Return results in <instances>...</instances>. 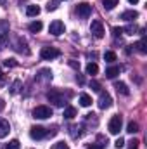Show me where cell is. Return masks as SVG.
<instances>
[{"label": "cell", "mask_w": 147, "mask_h": 149, "mask_svg": "<svg viewBox=\"0 0 147 149\" xmlns=\"http://www.w3.org/2000/svg\"><path fill=\"white\" fill-rule=\"evenodd\" d=\"M121 127H123V120H121V116H119V114H114V116L109 120V125H107L109 134L118 135V134H119V130H121Z\"/></svg>", "instance_id": "6da1fadb"}, {"label": "cell", "mask_w": 147, "mask_h": 149, "mask_svg": "<svg viewBox=\"0 0 147 149\" xmlns=\"http://www.w3.org/2000/svg\"><path fill=\"white\" fill-rule=\"evenodd\" d=\"M52 116V109L49 106H37L33 109V118H38V120H47Z\"/></svg>", "instance_id": "7a4b0ae2"}, {"label": "cell", "mask_w": 147, "mask_h": 149, "mask_svg": "<svg viewBox=\"0 0 147 149\" xmlns=\"http://www.w3.org/2000/svg\"><path fill=\"white\" fill-rule=\"evenodd\" d=\"M59 50L55 49V47H43L42 50H40V56H42V59H45V61H50V59H55V57H59Z\"/></svg>", "instance_id": "3957f363"}, {"label": "cell", "mask_w": 147, "mask_h": 149, "mask_svg": "<svg viewBox=\"0 0 147 149\" xmlns=\"http://www.w3.org/2000/svg\"><path fill=\"white\" fill-rule=\"evenodd\" d=\"M64 23L62 21H59V19H55V21H52L50 23V26H49V33H52L54 37H59V35H62L64 33Z\"/></svg>", "instance_id": "277c9868"}, {"label": "cell", "mask_w": 147, "mask_h": 149, "mask_svg": "<svg viewBox=\"0 0 147 149\" xmlns=\"http://www.w3.org/2000/svg\"><path fill=\"white\" fill-rule=\"evenodd\" d=\"M47 99H49L50 102H54L55 106H64V104H66L64 95H62L61 92H57V90H50V92L47 94Z\"/></svg>", "instance_id": "5b68a950"}, {"label": "cell", "mask_w": 147, "mask_h": 149, "mask_svg": "<svg viewBox=\"0 0 147 149\" xmlns=\"http://www.w3.org/2000/svg\"><path fill=\"white\" fill-rule=\"evenodd\" d=\"M76 12H78V16L80 17H88L90 14H92V5L90 3H87V2H81V3H78L76 5Z\"/></svg>", "instance_id": "8992f818"}, {"label": "cell", "mask_w": 147, "mask_h": 149, "mask_svg": "<svg viewBox=\"0 0 147 149\" xmlns=\"http://www.w3.org/2000/svg\"><path fill=\"white\" fill-rule=\"evenodd\" d=\"M45 135H47V130H45L43 127L35 125V127H31V128H30V137H31L33 141H40V139H43Z\"/></svg>", "instance_id": "52a82bcc"}, {"label": "cell", "mask_w": 147, "mask_h": 149, "mask_svg": "<svg viewBox=\"0 0 147 149\" xmlns=\"http://www.w3.org/2000/svg\"><path fill=\"white\" fill-rule=\"evenodd\" d=\"M111 104H112L111 95L107 92H101L99 94V108L101 109H107V108H111Z\"/></svg>", "instance_id": "ba28073f"}, {"label": "cell", "mask_w": 147, "mask_h": 149, "mask_svg": "<svg viewBox=\"0 0 147 149\" xmlns=\"http://www.w3.org/2000/svg\"><path fill=\"white\" fill-rule=\"evenodd\" d=\"M90 31H92V35L95 38H102L104 37V26H102V23L101 21H94L92 23V26H90Z\"/></svg>", "instance_id": "9c48e42d"}, {"label": "cell", "mask_w": 147, "mask_h": 149, "mask_svg": "<svg viewBox=\"0 0 147 149\" xmlns=\"http://www.w3.org/2000/svg\"><path fill=\"white\" fill-rule=\"evenodd\" d=\"M14 50H16V52H19V54L30 56V49H28V43H26V40H24V38H17Z\"/></svg>", "instance_id": "30bf717a"}, {"label": "cell", "mask_w": 147, "mask_h": 149, "mask_svg": "<svg viewBox=\"0 0 147 149\" xmlns=\"http://www.w3.org/2000/svg\"><path fill=\"white\" fill-rule=\"evenodd\" d=\"M137 17H139V12H137V10H125V12L119 16V19L128 21V23H130V21H135Z\"/></svg>", "instance_id": "8fae6325"}, {"label": "cell", "mask_w": 147, "mask_h": 149, "mask_svg": "<svg viewBox=\"0 0 147 149\" xmlns=\"http://www.w3.org/2000/svg\"><path fill=\"white\" fill-rule=\"evenodd\" d=\"M9 132H10V125H9V121L0 118V139L7 137V135H9Z\"/></svg>", "instance_id": "7c38bea8"}, {"label": "cell", "mask_w": 147, "mask_h": 149, "mask_svg": "<svg viewBox=\"0 0 147 149\" xmlns=\"http://www.w3.org/2000/svg\"><path fill=\"white\" fill-rule=\"evenodd\" d=\"M114 88H116L118 94H121V95H128V94H130L126 83H123V81H114Z\"/></svg>", "instance_id": "4fadbf2b"}, {"label": "cell", "mask_w": 147, "mask_h": 149, "mask_svg": "<svg viewBox=\"0 0 147 149\" xmlns=\"http://www.w3.org/2000/svg\"><path fill=\"white\" fill-rule=\"evenodd\" d=\"M119 74V66H109L107 70H106V78H116Z\"/></svg>", "instance_id": "5bb4252c"}, {"label": "cell", "mask_w": 147, "mask_h": 149, "mask_svg": "<svg viewBox=\"0 0 147 149\" xmlns=\"http://www.w3.org/2000/svg\"><path fill=\"white\" fill-rule=\"evenodd\" d=\"M38 80H45V81H49V80H52V71L50 70H40L37 74Z\"/></svg>", "instance_id": "9a60e30c"}, {"label": "cell", "mask_w": 147, "mask_h": 149, "mask_svg": "<svg viewBox=\"0 0 147 149\" xmlns=\"http://www.w3.org/2000/svg\"><path fill=\"white\" fill-rule=\"evenodd\" d=\"M133 47H135V49H137L140 54H146V52H147V42H146V37L142 38V40H139V42H137Z\"/></svg>", "instance_id": "2e32d148"}, {"label": "cell", "mask_w": 147, "mask_h": 149, "mask_svg": "<svg viewBox=\"0 0 147 149\" xmlns=\"http://www.w3.org/2000/svg\"><path fill=\"white\" fill-rule=\"evenodd\" d=\"M42 28H43L42 21H33V23H30V26H28V30H30L31 33H38V31H42Z\"/></svg>", "instance_id": "e0dca14e"}, {"label": "cell", "mask_w": 147, "mask_h": 149, "mask_svg": "<svg viewBox=\"0 0 147 149\" xmlns=\"http://www.w3.org/2000/svg\"><path fill=\"white\" fill-rule=\"evenodd\" d=\"M80 104H81L83 108H88V106L92 104V97H90L88 94H81V95H80Z\"/></svg>", "instance_id": "ac0fdd59"}, {"label": "cell", "mask_w": 147, "mask_h": 149, "mask_svg": "<svg viewBox=\"0 0 147 149\" xmlns=\"http://www.w3.org/2000/svg\"><path fill=\"white\" fill-rule=\"evenodd\" d=\"M7 42H9V31L3 30V31H0V50L7 45Z\"/></svg>", "instance_id": "d6986e66"}, {"label": "cell", "mask_w": 147, "mask_h": 149, "mask_svg": "<svg viewBox=\"0 0 147 149\" xmlns=\"http://www.w3.org/2000/svg\"><path fill=\"white\" fill-rule=\"evenodd\" d=\"M26 14H28L30 17H35V16H38V14H40V7H38V5H28Z\"/></svg>", "instance_id": "ffe728a7"}, {"label": "cell", "mask_w": 147, "mask_h": 149, "mask_svg": "<svg viewBox=\"0 0 147 149\" xmlns=\"http://www.w3.org/2000/svg\"><path fill=\"white\" fill-rule=\"evenodd\" d=\"M99 73V66L95 63H88L87 64V74H97Z\"/></svg>", "instance_id": "44dd1931"}, {"label": "cell", "mask_w": 147, "mask_h": 149, "mask_svg": "<svg viewBox=\"0 0 147 149\" xmlns=\"http://www.w3.org/2000/svg\"><path fill=\"white\" fill-rule=\"evenodd\" d=\"M118 2H119V0H102V3H104V9H106V10H112V9L118 5Z\"/></svg>", "instance_id": "7402d4cb"}, {"label": "cell", "mask_w": 147, "mask_h": 149, "mask_svg": "<svg viewBox=\"0 0 147 149\" xmlns=\"http://www.w3.org/2000/svg\"><path fill=\"white\" fill-rule=\"evenodd\" d=\"M76 116V109H74L73 106H66V109H64V118H68V120H71Z\"/></svg>", "instance_id": "603a6c76"}, {"label": "cell", "mask_w": 147, "mask_h": 149, "mask_svg": "<svg viewBox=\"0 0 147 149\" xmlns=\"http://www.w3.org/2000/svg\"><path fill=\"white\" fill-rule=\"evenodd\" d=\"M126 132H128V134H137V132H139V123H137V121H130L128 127H126Z\"/></svg>", "instance_id": "cb8c5ba5"}, {"label": "cell", "mask_w": 147, "mask_h": 149, "mask_svg": "<svg viewBox=\"0 0 147 149\" xmlns=\"http://www.w3.org/2000/svg\"><path fill=\"white\" fill-rule=\"evenodd\" d=\"M104 59H106V61H107V63H114V61H116V59H118V57H116V54H114V52H112V50H107V52H106V54H104Z\"/></svg>", "instance_id": "d4e9b609"}, {"label": "cell", "mask_w": 147, "mask_h": 149, "mask_svg": "<svg viewBox=\"0 0 147 149\" xmlns=\"http://www.w3.org/2000/svg\"><path fill=\"white\" fill-rule=\"evenodd\" d=\"M5 149H21V144H19L17 139H14V141H10V142L5 146Z\"/></svg>", "instance_id": "484cf974"}, {"label": "cell", "mask_w": 147, "mask_h": 149, "mask_svg": "<svg viewBox=\"0 0 147 149\" xmlns=\"http://www.w3.org/2000/svg\"><path fill=\"white\" fill-rule=\"evenodd\" d=\"M19 87H21V81L16 80V81L12 83V87H10V94H17V92H19Z\"/></svg>", "instance_id": "4316f807"}, {"label": "cell", "mask_w": 147, "mask_h": 149, "mask_svg": "<svg viewBox=\"0 0 147 149\" xmlns=\"http://www.w3.org/2000/svg\"><path fill=\"white\" fill-rule=\"evenodd\" d=\"M69 130H71V137H74V139L81 135V132H76V130H80V127H76V125H71V127H69Z\"/></svg>", "instance_id": "83f0119b"}, {"label": "cell", "mask_w": 147, "mask_h": 149, "mask_svg": "<svg viewBox=\"0 0 147 149\" xmlns=\"http://www.w3.org/2000/svg\"><path fill=\"white\" fill-rule=\"evenodd\" d=\"M57 3H59V0H54V2H50L49 5H47V10L50 12V10H55L57 9Z\"/></svg>", "instance_id": "f1b7e54d"}, {"label": "cell", "mask_w": 147, "mask_h": 149, "mask_svg": "<svg viewBox=\"0 0 147 149\" xmlns=\"http://www.w3.org/2000/svg\"><path fill=\"white\" fill-rule=\"evenodd\" d=\"M3 64H5L7 68H14V66H17V63H16L14 59H5V61H3Z\"/></svg>", "instance_id": "f546056e"}, {"label": "cell", "mask_w": 147, "mask_h": 149, "mask_svg": "<svg viewBox=\"0 0 147 149\" xmlns=\"http://www.w3.org/2000/svg\"><path fill=\"white\" fill-rule=\"evenodd\" d=\"M90 87H92V90H95V92H101V83L99 81H90Z\"/></svg>", "instance_id": "4dcf8cb0"}, {"label": "cell", "mask_w": 147, "mask_h": 149, "mask_svg": "<svg viewBox=\"0 0 147 149\" xmlns=\"http://www.w3.org/2000/svg\"><path fill=\"white\" fill-rule=\"evenodd\" d=\"M112 35L114 37H121L123 35V28H112Z\"/></svg>", "instance_id": "1f68e13d"}, {"label": "cell", "mask_w": 147, "mask_h": 149, "mask_svg": "<svg viewBox=\"0 0 147 149\" xmlns=\"http://www.w3.org/2000/svg\"><path fill=\"white\" fill-rule=\"evenodd\" d=\"M114 146H116L118 149H121L123 146H125V139H121V137H119V139H118V141L114 142Z\"/></svg>", "instance_id": "d6a6232c"}, {"label": "cell", "mask_w": 147, "mask_h": 149, "mask_svg": "<svg viewBox=\"0 0 147 149\" xmlns=\"http://www.w3.org/2000/svg\"><path fill=\"white\" fill-rule=\"evenodd\" d=\"M54 149H69V146H68L66 142H57V144H55V148H54Z\"/></svg>", "instance_id": "836d02e7"}, {"label": "cell", "mask_w": 147, "mask_h": 149, "mask_svg": "<svg viewBox=\"0 0 147 149\" xmlns=\"http://www.w3.org/2000/svg\"><path fill=\"white\" fill-rule=\"evenodd\" d=\"M128 149H139V141H137V139H133V141L130 142V146H128Z\"/></svg>", "instance_id": "e575fe53"}, {"label": "cell", "mask_w": 147, "mask_h": 149, "mask_svg": "<svg viewBox=\"0 0 147 149\" xmlns=\"http://www.w3.org/2000/svg\"><path fill=\"white\" fill-rule=\"evenodd\" d=\"M3 108H5V102H3V99L0 97V111H3Z\"/></svg>", "instance_id": "d590c367"}, {"label": "cell", "mask_w": 147, "mask_h": 149, "mask_svg": "<svg viewBox=\"0 0 147 149\" xmlns=\"http://www.w3.org/2000/svg\"><path fill=\"white\" fill-rule=\"evenodd\" d=\"M88 149H102V146H92V144H90V148Z\"/></svg>", "instance_id": "8d00e7d4"}, {"label": "cell", "mask_w": 147, "mask_h": 149, "mask_svg": "<svg viewBox=\"0 0 147 149\" xmlns=\"http://www.w3.org/2000/svg\"><path fill=\"white\" fill-rule=\"evenodd\" d=\"M3 80V73H2V70H0V81Z\"/></svg>", "instance_id": "74e56055"}, {"label": "cell", "mask_w": 147, "mask_h": 149, "mask_svg": "<svg viewBox=\"0 0 147 149\" xmlns=\"http://www.w3.org/2000/svg\"><path fill=\"white\" fill-rule=\"evenodd\" d=\"M128 2H130V3H137L139 0H128Z\"/></svg>", "instance_id": "f35d334b"}]
</instances>
